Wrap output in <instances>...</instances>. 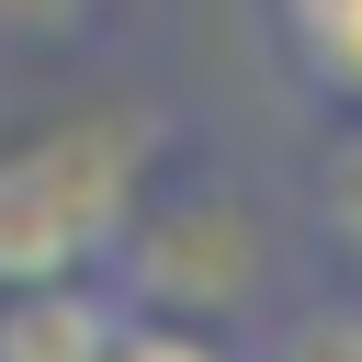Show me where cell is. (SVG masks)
Listing matches in <instances>:
<instances>
[{
	"label": "cell",
	"mask_w": 362,
	"mask_h": 362,
	"mask_svg": "<svg viewBox=\"0 0 362 362\" xmlns=\"http://www.w3.org/2000/svg\"><path fill=\"white\" fill-rule=\"evenodd\" d=\"M124 136L79 124L23 158H0V283H57L124 226Z\"/></svg>",
	"instance_id": "cell-1"
},
{
	"label": "cell",
	"mask_w": 362,
	"mask_h": 362,
	"mask_svg": "<svg viewBox=\"0 0 362 362\" xmlns=\"http://www.w3.org/2000/svg\"><path fill=\"white\" fill-rule=\"evenodd\" d=\"M113 328H124V294L90 272L0 283V362H113Z\"/></svg>",
	"instance_id": "cell-2"
},
{
	"label": "cell",
	"mask_w": 362,
	"mask_h": 362,
	"mask_svg": "<svg viewBox=\"0 0 362 362\" xmlns=\"http://www.w3.org/2000/svg\"><path fill=\"white\" fill-rule=\"evenodd\" d=\"M283 34H294V57H305L317 90L362 102V0H283Z\"/></svg>",
	"instance_id": "cell-3"
},
{
	"label": "cell",
	"mask_w": 362,
	"mask_h": 362,
	"mask_svg": "<svg viewBox=\"0 0 362 362\" xmlns=\"http://www.w3.org/2000/svg\"><path fill=\"white\" fill-rule=\"evenodd\" d=\"M113 362H226L204 328H181V317H136L124 305V328H113Z\"/></svg>",
	"instance_id": "cell-4"
},
{
	"label": "cell",
	"mask_w": 362,
	"mask_h": 362,
	"mask_svg": "<svg viewBox=\"0 0 362 362\" xmlns=\"http://www.w3.org/2000/svg\"><path fill=\"white\" fill-rule=\"evenodd\" d=\"M317 204H328L339 249H362V136H339V147H328V170H317Z\"/></svg>",
	"instance_id": "cell-5"
},
{
	"label": "cell",
	"mask_w": 362,
	"mask_h": 362,
	"mask_svg": "<svg viewBox=\"0 0 362 362\" xmlns=\"http://www.w3.org/2000/svg\"><path fill=\"white\" fill-rule=\"evenodd\" d=\"M283 362H362V305H317V317H294Z\"/></svg>",
	"instance_id": "cell-6"
}]
</instances>
